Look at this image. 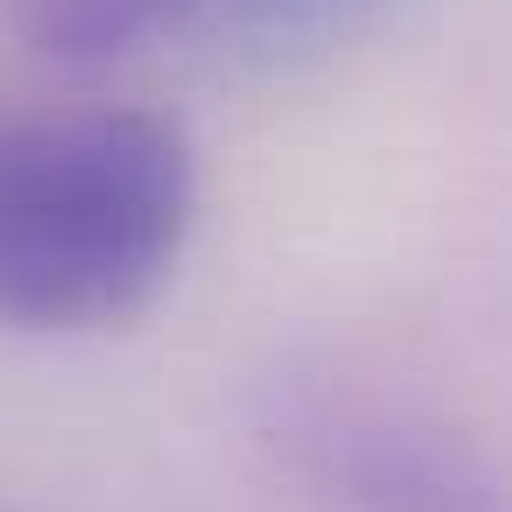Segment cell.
Instances as JSON below:
<instances>
[{
    "label": "cell",
    "instance_id": "1",
    "mask_svg": "<svg viewBox=\"0 0 512 512\" xmlns=\"http://www.w3.org/2000/svg\"><path fill=\"white\" fill-rule=\"evenodd\" d=\"M197 225V148L148 106L0 113V330L134 323Z\"/></svg>",
    "mask_w": 512,
    "mask_h": 512
},
{
    "label": "cell",
    "instance_id": "2",
    "mask_svg": "<svg viewBox=\"0 0 512 512\" xmlns=\"http://www.w3.org/2000/svg\"><path fill=\"white\" fill-rule=\"evenodd\" d=\"M267 435L344 512H498L491 463L449 414L344 365H288L267 386Z\"/></svg>",
    "mask_w": 512,
    "mask_h": 512
},
{
    "label": "cell",
    "instance_id": "3",
    "mask_svg": "<svg viewBox=\"0 0 512 512\" xmlns=\"http://www.w3.org/2000/svg\"><path fill=\"white\" fill-rule=\"evenodd\" d=\"M190 15L218 57L246 71H302L372 36L393 0H190Z\"/></svg>",
    "mask_w": 512,
    "mask_h": 512
},
{
    "label": "cell",
    "instance_id": "4",
    "mask_svg": "<svg viewBox=\"0 0 512 512\" xmlns=\"http://www.w3.org/2000/svg\"><path fill=\"white\" fill-rule=\"evenodd\" d=\"M190 0H15L22 36L57 64H113Z\"/></svg>",
    "mask_w": 512,
    "mask_h": 512
}]
</instances>
